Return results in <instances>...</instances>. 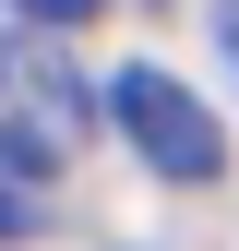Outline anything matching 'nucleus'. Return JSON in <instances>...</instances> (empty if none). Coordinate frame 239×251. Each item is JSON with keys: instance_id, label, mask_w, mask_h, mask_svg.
I'll list each match as a JSON object with an SVG mask.
<instances>
[{"instance_id": "obj_1", "label": "nucleus", "mask_w": 239, "mask_h": 251, "mask_svg": "<svg viewBox=\"0 0 239 251\" xmlns=\"http://www.w3.org/2000/svg\"><path fill=\"white\" fill-rule=\"evenodd\" d=\"M84 132H96V84L60 48V24H24L0 36V144H24L36 168H72Z\"/></svg>"}, {"instance_id": "obj_2", "label": "nucleus", "mask_w": 239, "mask_h": 251, "mask_svg": "<svg viewBox=\"0 0 239 251\" xmlns=\"http://www.w3.org/2000/svg\"><path fill=\"white\" fill-rule=\"evenodd\" d=\"M108 120L132 132V155H143L156 179H179V192H203V179L227 168V132L203 120V96H191L179 72H120V84H108Z\"/></svg>"}, {"instance_id": "obj_3", "label": "nucleus", "mask_w": 239, "mask_h": 251, "mask_svg": "<svg viewBox=\"0 0 239 251\" xmlns=\"http://www.w3.org/2000/svg\"><path fill=\"white\" fill-rule=\"evenodd\" d=\"M36 179H48L36 155L0 144V239H36V227H48V192H36Z\"/></svg>"}, {"instance_id": "obj_4", "label": "nucleus", "mask_w": 239, "mask_h": 251, "mask_svg": "<svg viewBox=\"0 0 239 251\" xmlns=\"http://www.w3.org/2000/svg\"><path fill=\"white\" fill-rule=\"evenodd\" d=\"M12 12H36V24H84L96 0H12Z\"/></svg>"}, {"instance_id": "obj_5", "label": "nucleus", "mask_w": 239, "mask_h": 251, "mask_svg": "<svg viewBox=\"0 0 239 251\" xmlns=\"http://www.w3.org/2000/svg\"><path fill=\"white\" fill-rule=\"evenodd\" d=\"M215 48H227V72H239V0H227V12H215Z\"/></svg>"}]
</instances>
